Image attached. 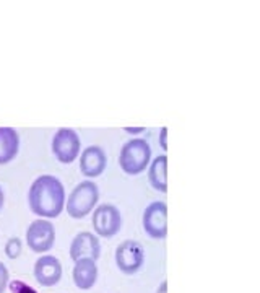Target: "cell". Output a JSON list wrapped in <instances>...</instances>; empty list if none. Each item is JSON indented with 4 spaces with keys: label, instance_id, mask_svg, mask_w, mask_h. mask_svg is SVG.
<instances>
[{
    "label": "cell",
    "instance_id": "obj_1",
    "mask_svg": "<svg viewBox=\"0 0 260 293\" xmlns=\"http://www.w3.org/2000/svg\"><path fill=\"white\" fill-rule=\"evenodd\" d=\"M65 189L56 176L42 174L36 178L28 191V204L41 218H57L65 209Z\"/></svg>",
    "mask_w": 260,
    "mask_h": 293
},
{
    "label": "cell",
    "instance_id": "obj_2",
    "mask_svg": "<svg viewBox=\"0 0 260 293\" xmlns=\"http://www.w3.org/2000/svg\"><path fill=\"white\" fill-rule=\"evenodd\" d=\"M151 161V146L145 138H132L124 143L119 153V166L128 176H137L148 168Z\"/></svg>",
    "mask_w": 260,
    "mask_h": 293
},
{
    "label": "cell",
    "instance_id": "obj_3",
    "mask_svg": "<svg viewBox=\"0 0 260 293\" xmlns=\"http://www.w3.org/2000/svg\"><path fill=\"white\" fill-rule=\"evenodd\" d=\"M99 200V189L93 181H81L72 189L70 196L65 200L67 215L75 220L85 218L95 210Z\"/></svg>",
    "mask_w": 260,
    "mask_h": 293
},
{
    "label": "cell",
    "instance_id": "obj_4",
    "mask_svg": "<svg viewBox=\"0 0 260 293\" xmlns=\"http://www.w3.org/2000/svg\"><path fill=\"white\" fill-rule=\"evenodd\" d=\"M52 153L64 165H70L78 158L81 150V140L73 129L62 127L52 137Z\"/></svg>",
    "mask_w": 260,
    "mask_h": 293
},
{
    "label": "cell",
    "instance_id": "obj_5",
    "mask_svg": "<svg viewBox=\"0 0 260 293\" xmlns=\"http://www.w3.org/2000/svg\"><path fill=\"white\" fill-rule=\"evenodd\" d=\"M28 248L36 254H44L51 251L56 244V228L52 222L46 218H37L29 223L26 230Z\"/></svg>",
    "mask_w": 260,
    "mask_h": 293
},
{
    "label": "cell",
    "instance_id": "obj_6",
    "mask_svg": "<svg viewBox=\"0 0 260 293\" xmlns=\"http://www.w3.org/2000/svg\"><path fill=\"white\" fill-rule=\"evenodd\" d=\"M114 259H116V266L119 267L120 272L134 275L145 264V249L139 241L125 240L116 248Z\"/></svg>",
    "mask_w": 260,
    "mask_h": 293
},
{
    "label": "cell",
    "instance_id": "obj_7",
    "mask_svg": "<svg viewBox=\"0 0 260 293\" xmlns=\"http://www.w3.org/2000/svg\"><path fill=\"white\" fill-rule=\"evenodd\" d=\"M93 230L98 236L112 238L116 236L122 227V215L119 209L112 204H101L93 210Z\"/></svg>",
    "mask_w": 260,
    "mask_h": 293
},
{
    "label": "cell",
    "instance_id": "obj_8",
    "mask_svg": "<svg viewBox=\"0 0 260 293\" xmlns=\"http://www.w3.org/2000/svg\"><path fill=\"white\" fill-rule=\"evenodd\" d=\"M143 230L153 240H163L167 235V205L164 202H151L143 212Z\"/></svg>",
    "mask_w": 260,
    "mask_h": 293
},
{
    "label": "cell",
    "instance_id": "obj_9",
    "mask_svg": "<svg viewBox=\"0 0 260 293\" xmlns=\"http://www.w3.org/2000/svg\"><path fill=\"white\" fill-rule=\"evenodd\" d=\"M34 279L41 287H54L62 279V264L51 254H44L34 262Z\"/></svg>",
    "mask_w": 260,
    "mask_h": 293
},
{
    "label": "cell",
    "instance_id": "obj_10",
    "mask_svg": "<svg viewBox=\"0 0 260 293\" xmlns=\"http://www.w3.org/2000/svg\"><path fill=\"white\" fill-rule=\"evenodd\" d=\"M108 166V157L106 152L98 145H90L80 155V171L83 176L93 179L101 176Z\"/></svg>",
    "mask_w": 260,
    "mask_h": 293
},
{
    "label": "cell",
    "instance_id": "obj_11",
    "mask_svg": "<svg viewBox=\"0 0 260 293\" xmlns=\"http://www.w3.org/2000/svg\"><path fill=\"white\" fill-rule=\"evenodd\" d=\"M101 256V244H99L98 236L90 233V231H81L78 233L70 244V258L72 261H78L81 258H91L98 261Z\"/></svg>",
    "mask_w": 260,
    "mask_h": 293
},
{
    "label": "cell",
    "instance_id": "obj_12",
    "mask_svg": "<svg viewBox=\"0 0 260 293\" xmlns=\"http://www.w3.org/2000/svg\"><path fill=\"white\" fill-rule=\"evenodd\" d=\"M73 283L80 290H90L95 287L98 280V267L96 261L91 258H81L75 261L73 266Z\"/></svg>",
    "mask_w": 260,
    "mask_h": 293
},
{
    "label": "cell",
    "instance_id": "obj_13",
    "mask_svg": "<svg viewBox=\"0 0 260 293\" xmlns=\"http://www.w3.org/2000/svg\"><path fill=\"white\" fill-rule=\"evenodd\" d=\"M20 152V135L13 127H0V165L10 163Z\"/></svg>",
    "mask_w": 260,
    "mask_h": 293
},
{
    "label": "cell",
    "instance_id": "obj_14",
    "mask_svg": "<svg viewBox=\"0 0 260 293\" xmlns=\"http://www.w3.org/2000/svg\"><path fill=\"white\" fill-rule=\"evenodd\" d=\"M148 166H150L148 168V181L151 184V188L159 191V192H166L167 191V178H166L167 157L159 155L153 161H150Z\"/></svg>",
    "mask_w": 260,
    "mask_h": 293
},
{
    "label": "cell",
    "instance_id": "obj_15",
    "mask_svg": "<svg viewBox=\"0 0 260 293\" xmlns=\"http://www.w3.org/2000/svg\"><path fill=\"white\" fill-rule=\"evenodd\" d=\"M21 249H23V244H21V240L20 238H10L9 241L5 244V254L9 259H17L20 254H21Z\"/></svg>",
    "mask_w": 260,
    "mask_h": 293
},
{
    "label": "cell",
    "instance_id": "obj_16",
    "mask_svg": "<svg viewBox=\"0 0 260 293\" xmlns=\"http://www.w3.org/2000/svg\"><path fill=\"white\" fill-rule=\"evenodd\" d=\"M9 288L12 293H37L31 285L25 283L23 280H12L9 283Z\"/></svg>",
    "mask_w": 260,
    "mask_h": 293
},
{
    "label": "cell",
    "instance_id": "obj_17",
    "mask_svg": "<svg viewBox=\"0 0 260 293\" xmlns=\"http://www.w3.org/2000/svg\"><path fill=\"white\" fill-rule=\"evenodd\" d=\"M9 280H10L9 269L5 267L4 262H0V293H5V288L9 287Z\"/></svg>",
    "mask_w": 260,
    "mask_h": 293
},
{
    "label": "cell",
    "instance_id": "obj_18",
    "mask_svg": "<svg viewBox=\"0 0 260 293\" xmlns=\"http://www.w3.org/2000/svg\"><path fill=\"white\" fill-rule=\"evenodd\" d=\"M166 134H167V129L163 127L161 132H159V142H161V149L163 150H167V145H166Z\"/></svg>",
    "mask_w": 260,
    "mask_h": 293
},
{
    "label": "cell",
    "instance_id": "obj_19",
    "mask_svg": "<svg viewBox=\"0 0 260 293\" xmlns=\"http://www.w3.org/2000/svg\"><path fill=\"white\" fill-rule=\"evenodd\" d=\"M124 130H125L127 134L137 135V134H142V132H145V127H125Z\"/></svg>",
    "mask_w": 260,
    "mask_h": 293
},
{
    "label": "cell",
    "instance_id": "obj_20",
    "mask_svg": "<svg viewBox=\"0 0 260 293\" xmlns=\"http://www.w3.org/2000/svg\"><path fill=\"white\" fill-rule=\"evenodd\" d=\"M156 293H167V282H166V280H163L161 283H159Z\"/></svg>",
    "mask_w": 260,
    "mask_h": 293
},
{
    "label": "cell",
    "instance_id": "obj_21",
    "mask_svg": "<svg viewBox=\"0 0 260 293\" xmlns=\"http://www.w3.org/2000/svg\"><path fill=\"white\" fill-rule=\"evenodd\" d=\"M4 202H5V194H4V189L0 188V210L4 209Z\"/></svg>",
    "mask_w": 260,
    "mask_h": 293
}]
</instances>
